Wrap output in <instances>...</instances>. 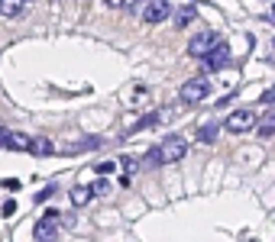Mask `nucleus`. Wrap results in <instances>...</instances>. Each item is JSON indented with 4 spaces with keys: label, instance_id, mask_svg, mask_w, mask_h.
Here are the masks:
<instances>
[{
    "label": "nucleus",
    "instance_id": "19",
    "mask_svg": "<svg viewBox=\"0 0 275 242\" xmlns=\"http://www.w3.org/2000/svg\"><path fill=\"white\" fill-rule=\"evenodd\" d=\"M4 188H6V191H20V188H23V184H20L16 178H6V181H4Z\"/></svg>",
    "mask_w": 275,
    "mask_h": 242
},
{
    "label": "nucleus",
    "instance_id": "3",
    "mask_svg": "<svg viewBox=\"0 0 275 242\" xmlns=\"http://www.w3.org/2000/svg\"><path fill=\"white\" fill-rule=\"evenodd\" d=\"M217 42H220V39H217L214 29H201V32H198V36L188 42V55H191V58H204V55H208Z\"/></svg>",
    "mask_w": 275,
    "mask_h": 242
},
{
    "label": "nucleus",
    "instance_id": "20",
    "mask_svg": "<svg viewBox=\"0 0 275 242\" xmlns=\"http://www.w3.org/2000/svg\"><path fill=\"white\" fill-rule=\"evenodd\" d=\"M0 213H4V217H13V213H16V204H13V200H6V204H4V210H0Z\"/></svg>",
    "mask_w": 275,
    "mask_h": 242
},
{
    "label": "nucleus",
    "instance_id": "6",
    "mask_svg": "<svg viewBox=\"0 0 275 242\" xmlns=\"http://www.w3.org/2000/svg\"><path fill=\"white\" fill-rule=\"evenodd\" d=\"M172 16V3L168 0H152V3L142 6V19L146 23H162V19Z\"/></svg>",
    "mask_w": 275,
    "mask_h": 242
},
{
    "label": "nucleus",
    "instance_id": "8",
    "mask_svg": "<svg viewBox=\"0 0 275 242\" xmlns=\"http://www.w3.org/2000/svg\"><path fill=\"white\" fill-rule=\"evenodd\" d=\"M30 152L36 158H46V155H52V152H55V142L49 139V136H30Z\"/></svg>",
    "mask_w": 275,
    "mask_h": 242
},
{
    "label": "nucleus",
    "instance_id": "9",
    "mask_svg": "<svg viewBox=\"0 0 275 242\" xmlns=\"http://www.w3.org/2000/svg\"><path fill=\"white\" fill-rule=\"evenodd\" d=\"M194 16H198V3H182L175 10V26H178V29H184Z\"/></svg>",
    "mask_w": 275,
    "mask_h": 242
},
{
    "label": "nucleus",
    "instance_id": "21",
    "mask_svg": "<svg viewBox=\"0 0 275 242\" xmlns=\"http://www.w3.org/2000/svg\"><path fill=\"white\" fill-rule=\"evenodd\" d=\"M110 171H114V162H100L98 165V175H110Z\"/></svg>",
    "mask_w": 275,
    "mask_h": 242
},
{
    "label": "nucleus",
    "instance_id": "12",
    "mask_svg": "<svg viewBox=\"0 0 275 242\" xmlns=\"http://www.w3.org/2000/svg\"><path fill=\"white\" fill-rule=\"evenodd\" d=\"M6 149L30 152V136H26V133H6Z\"/></svg>",
    "mask_w": 275,
    "mask_h": 242
},
{
    "label": "nucleus",
    "instance_id": "11",
    "mask_svg": "<svg viewBox=\"0 0 275 242\" xmlns=\"http://www.w3.org/2000/svg\"><path fill=\"white\" fill-rule=\"evenodd\" d=\"M68 197H72V204H74V207H84V204H91L94 194H91V188H88V184H74Z\"/></svg>",
    "mask_w": 275,
    "mask_h": 242
},
{
    "label": "nucleus",
    "instance_id": "1",
    "mask_svg": "<svg viewBox=\"0 0 275 242\" xmlns=\"http://www.w3.org/2000/svg\"><path fill=\"white\" fill-rule=\"evenodd\" d=\"M208 94H210V84L204 78H191V81H184V84L178 87V100L182 103H201Z\"/></svg>",
    "mask_w": 275,
    "mask_h": 242
},
{
    "label": "nucleus",
    "instance_id": "7",
    "mask_svg": "<svg viewBox=\"0 0 275 242\" xmlns=\"http://www.w3.org/2000/svg\"><path fill=\"white\" fill-rule=\"evenodd\" d=\"M55 220H58V213L49 210V213H46V217L36 223V230H32L36 242H52V239H55Z\"/></svg>",
    "mask_w": 275,
    "mask_h": 242
},
{
    "label": "nucleus",
    "instance_id": "18",
    "mask_svg": "<svg viewBox=\"0 0 275 242\" xmlns=\"http://www.w3.org/2000/svg\"><path fill=\"white\" fill-rule=\"evenodd\" d=\"M107 191H110V181H104V178H100V181L91 188V194H107Z\"/></svg>",
    "mask_w": 275,
    "mask_h": 242
},
{
    "label": "nucleus",
    "instance_id": "23",
    "mask_svg": "<svg viewBox=\"0 0 275 242\" xmlns=\"http://www.w3.org/2000/svg\"><path fill=\"white\" fill-rule=\"evenodd\" d=\"M0 145H6V129H0Z\"/></svg>",
    "mask_w": 275,
    "mask_h": 242
},
{
    "label": "nucleus",
    "instance_id": "4",
    "mask_svg": "<svg viewBox=\"0 0 275 242\" xmlns=\"http://www.w3.org/2000/svg\"><path fill=\"white\" fill-rule=\"evenodd\" d=\"M230 133H250L252 126H256V110H233L230 116H226V123H224Z\"/></svg>",
    "mask_w": 275,
    "mask_h": 242
},
{
    "label": "nucleus",
    "instance_id": "22",
    "mask_svg": "<svg viewBox=\"0 0 275 242\" xmlns=\"http://www.w3.org/2000/svg\"><path fill=\"white\" fill-rule=\"evenodd\" d=\"M52 194H55V188L49 184V188H46V191H39V194H36V200H46V197H52Z\"/></svg>",
    "mask_w": 275,
    "mask_h": 242
},
{
    "label": "nucleus",
    "instance_id": "16",
    "mask_svg": "<svg viewBox=\"0 0 275 242\" xmlns=\"http://www.w3.org/2000/svg\"><path fill=\"white\" fill-rule=\"evenodd\" d=\"M142 165H146V168H159V165H162V155H159V145H156V149H149L146 155H142Z\"/></svg>",
    "mask_w": 275,
    "mask_h": 242
},
{
    "label": "nucleus",
    "instance_id": "17",
    "mask_svg": "<svg viewBox=\"0 0 275 242\" xmlns=\"http://www.w3.org/2000/svg\"><path fill=\"white\" fill-rule=\"evenodd\" d=\"M120 165H123V178H130V175H133L136 168H140V162H136V158H123Z\"/></svg>",
    "mask_w": 275,
    "mask_h": 242
},
{
    "label": "nucleus",
    "instance_id": "2",
    "mask_svg": "<svg viewBox=\"0 0 275 242\" xmlns=\"http://www.w3.org/2000/svg\"><path fill=\"white\" fill-rule=\"evenodd\" d=\"M159 155H162V165L178 162V158L188 155V142H184L182 136H165L162 145H159Z\"/></svg>",
    "mask_w": 275,
    "mask_h": 242
},
{
    "label": "nucleus",
    "instance_id": "13",
    "mask_svg": "<svg viewBox=\"0 0 275 242\" xmlns=\"http://www.w3.org/2000/svg\"><path fill=\"white\" fill-rule=\"evenodd\" d=\"M98 142H100V139H94V136H91V139H68V142H62L58 149H62V152H81V149H94Z\"/></svg>",
    "mask_w": 275,
    "mask_h": 242
},
{
    "label": "nucleus",
    "instance_id": "14",
    "mask_svg": "<svg viewBox=\"0 0 275 242\" xmlns=\"http://www.w3.org/2000/svg\"><path fill=\"white\" fill-rule=\"evenodd\" d=\"M23 13V0H0V16H20Z\"/></svg>",
    "mask_w": 275,
    "mask_h": 242
},
{
    "label": "nucleus",
    "instance_id": "5",
    "mask_svg": "<svg viewBox=\"0 0 275 242\" xmlns=\"http://www.w3.org/2000/svg\"><path fill=\"white\" fill-rule=\"evenodd\" d=\"M230 55H233L230 45H226V42H217L208 55H204V68H208V71H220V68L230 65Z\"/></svg>",
    "mask_w": 275,
    "mask_h": 242
},
{
    "label": "nucleus",
    "instance_id": "10",
    "mask_svg": "<svg viewBox=\"0 0 275 242\" xmlns=\"http://www.w3.org/2000/svg\"><path fill=\"white\" fill-rule=\"evenodd\" d=\"M256 129H259V136H275V107L266 110L262 116H256Z\"/></svg>",
    "mask_w": 275,
    "mask_h": 242
},
{
    "label": "nucleus",
    "instance_id": "15",
    "mask_svg": "<svg viewBox=\"0 0 275 242\" xmlns=\"http://www.w3.org/2000/svg\"><path fill=\"white\" fill-rule=\"evenodd\" d=\"M217 139V126L214 123H204L201 129H198V142H214Z\"/></svg>",
    "mask_w": 275,
    "mask_h": 242
}]
</instances>
